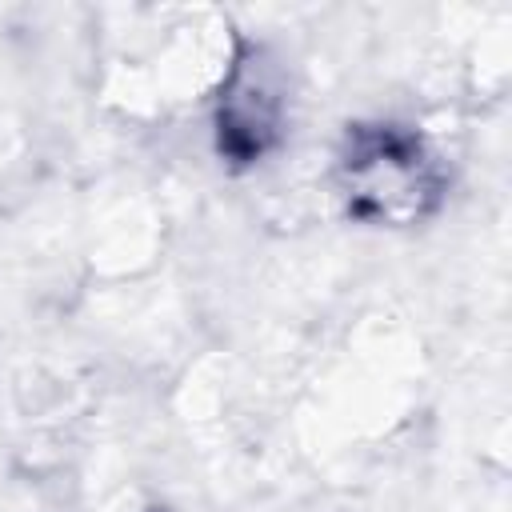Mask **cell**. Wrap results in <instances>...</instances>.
I'll list each match as a JSON object with an SVG mask.
<instances>
[{"mask_svg":"<svg viewBox=\"0 0 512 512\" xmlns=\"http://www.w3.org/2000/svg\"><path fill=\"white\" fill-rule=\"evenodd\" d=\"M340 196L364 224H416L444 192V172L428 144L400 124H356L340 148Z\"/></svg>","mask_w":512,"mask_h":512,"instance_id":"cell-1","label":"cell"},{"mask_svg":"<svg viewBox=\"0 0 512 512\" xmlns=\"http://www.w3.org/2000/svg\"><path fill=\"white\" fill-rule=\"evenodd\" d=\"M280 132V92L272 84V68L260 52L236 64L224 100H220V152L236 164L260 160Z\"/></svg>","mask_w":512,"mask_h":512,"instance_id":"cell-2","label":"cell"}]
</instances>
